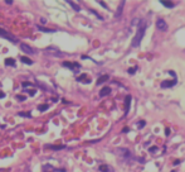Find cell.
<instances>
[{
	"label": "cell",
	"instance_id": "obj_25",
	"mask_svg": "<svg viewBox=\"0 0 185 172\" xmlns=\"http://www.w3.org/2000/svg\"><path fill=\"white\" fill-rule=\"evenodd\" d=\"M137 71V67H133V68H130V70H128V74H135V72Z\"/></svg>",
	"mask_w": 185,
	"mask_h": 172
},
{
	"label": "cell",
	"instance_id": "obj_26",
	"mask_svg": "<svg viewBox=\"0 0 185 172\" xmlns=\"http://www.w3.org/2000/svg\"><path fill=\"white\" fill-rule=\"evenodd\" d=\"M26 91L29 92V95H34V94L37 92V91H35V89H32V90H26Z\"/></svg>",
	"mask_w": 185,
	"mask_h": 172
},
{
	"label": "cell",
	"instance_id": "obj_22",
	"mask_svg": "<svg viewBox=\"0 0 185 172\" xmlns=\"http://www.w3.org/2000/svg\"><path fill=\"white\" fill-rule=\"evenodd\" d=\"M63 66H64V67H68V68H73V63H72V62H68V61H66V62H63Z\"/></svg>",
	"mask_w": 185,
	"mask_h": 172
},
{
	"label": "cell",
	"instance_id": "obj_24",
	"mask_svg": "<svg viewBox=\"0 0 185 172\" xmlns=\"http://www.w3.org/2000/svg\"><path fill=\"white\" fill-rule=\"evenodd\" d=\"M145 124H146V123H145V120H141V121H139V128L141 129L142 127H145Z\"/></svg>",
	"mask_w": 185,
	"mask_h": 172
},
{
	"label": "cell",
	"instance_id": "obj_32",
	"mask_svg": "<svg viewBox=\"0 0 185 172\" xmlns=\"http://www.w3.org/2000/svg\"><path fill=\"white\" fill-rule=\"evenodd\" d=\"M122 132H123V133H127V132H128V128H127V127H126V128H125V129H123Z\"/></svg>",
	"mask_w": 185,
	"mask_h": 172
},
{
	"label": "cell",
	"instance_id": "obj_8",
	"mask_svg": "<svg viewBox=\"0 0 185 172\" xmlns=\"http://www.w3.org/2000/svg\"><path fill=\"white\" fill-rule=\"evenodd\" d=\"M99 171L101 172H115V170L108 165H101L99 166Z\"/></svg>",
	"mask_w": 185,
	"mask_h": 172
},
{
	"label": "cell",
	"instance_id": "obj_3",
	"mask_svg": "<svg viewBox=\"0 0 185 172\" xmlns=\"http://www.w3.org/2000/svg\"><path fill=\"white\" fill-rule=\"evenodd\" d=\"M116 153L119 154V156H120L121 158L126 159V161H128V159H130V158L132 157L131 152L128 151L127 148H117V149H116Z\"/></svg>",
	"mask_w": 185,
	"mask_h": 172
},
{
	"label": "cell",
	"instance_id": "obj_14",
	"mask_svg": "<svg viewBox=\"0 0 185 172\" xmlns=\"http://www.w3.org/2000/svg\"><path fill=\"white\" fill-rule=\"evenodd\" d=\"M108 80V76L107 75H103V76H101L99 79L97 80V85H101V84H103V82H106Z\"/></svg>",
	"mask_w": 185,
	"mask_h": 172
},
{
	"label": "cell",
	"instance_id": "obj_6",
	"mask_svg": "<svg viewBox=\"0 0 185 172\" xmlns=\"http://www.w3.org/2000/svg\"><path fill=\"white\" fill-rule=\"evenodd\" d=\"M20 49H21L23 52H25L26 54H34V53H35L34 49H33L30 46L25 44V43H21V44H20Z\"/></svg>",
	"mask_w": 185,
	"mask_h": 172
},
{
	"label": "cell",
	"instance_id": "obj_29",
	"mask_svg": "<svg viewBox=\"0 0 185 172\" xmlns=\"http://www.w3.org/2000/svg\"><path fill=\"white\" fill-rule=\"evenodd\" d=\"M165 134H166V135H169V134H170V129H169V128H166V129H165Z\"/></svg>",
	"mask_w": 185,
	"mask_h": 172
},
{
	"label": "cell",
	"instance_id": "obj_20",
	"mask_svg": "<svg viewBox=\"0 0 185 172\" xmlns=\"http://www.w3.org/2000/svg\"><path fill=\"white\" fill-rule=\"evenodd\" d=\"M38 29L42 32H46V33H54L55 32L54 29H47V28H43V27H38Z\"/></svg>",
	"mask_w": 185,
	"mask_h": 172
},
{
	"label": "cell",
	"instance_id": "obj_30",
	"mask_svg": "<svg viewBox=\"0 0 185 172\" xmlns=\"http://www.w3.org/2000/svg\"><path fill=\"white\" fill-rule=\"evenodd\" d=\"M98 3H99L101 5H102V7H103V8H107V7H106V4H105L103 1H98Z\"/></svg>",
	"mask_w": 185,
	"mask_h": 172
},
{
	"label": "cell",
	"instance_id": "obj_18",
	"mask_svg": "<svg viewBox=\"0 0 185 172\" xmlns=\"http://www.w3.org/2000/svg\"><path fill=\"white\" fill-rule=\"evenodd\" d=\"M5 65L7 66H15V61L13 58H7L5 60Z\"/></svg>",
	"mask_w": 185,
	"mask_h": 172
},
{
	"label": "cell",
	"instance_id": "obj_10",
	"mask_svg": "<svg viewBox=\"0 0 185 172\" xmlns=\"http://www.w3.org/2000/svg\"><path fill=\"white\" fill-rule=\"evenodd\" d=\"M110 92H111V87H102V89H101V91H99V96L101 97L107 96Z\"/></svg>",
	"mask_w": 185,
	"mask_h": 172
},
{
	"label": "cell",
	"instance_id": "obj_5",
	"mask_svg": "<svg viewBox=\"0 0 185 172\" xmlns=\"http://www.w3.org/2000/svg\"><path fill=\"white\" fill-rule=\"evenodd\" d=\"M156 28H158L160 32H166L167 30V23L162 18H159L158 20H156Z\"/></svg>",
	"mask_w": 185,
	"mask_h": 172
},
{
	"label": "cell",
	"instance_id": "obj_15",
	"mask_svg": "<svg viewBox=\"0 0 185 172\" xmlns=\"http://www.w3.org/2000/svg\"><path fill=\"white\" fill-rule=\"evenodd\" d=\"M20 61L23 63H26V65H32L33 63V61L30 58H28V57H20Z\"/></svg>",
	"mask_w": 185,
	"mask_h": 172
},
{
	"label": "cell",
	"instance_id": "obj_1",
	"mask_svg": "<svg viewBox=\"0 0 185 172\" xmlns=\"http://www.w3.org/2000/svg\"><path fill=\"white\" fill-rule=\"evenodd\" d=\"M146 28H147V24H146V22L145 20H141V23L139 24L137 27V32H136V36L133 37V39H132V43H131V46L133 48H136L140 46V43H141L142 41V38L145 36V32H146Z\"/></svg>",
	"mask_w": 185,
	"mask_h": 172
},
{
	"label": "cell",
	"instance_id": "obj_21",
	"mask_svg": "<svg viewBox=\"0 0 185 172\" xmlns=\"http://www.w3.org/2000/svg\"><path fill=\"white\" fill-rule=\"evenodd\" d=\"M140 23H141V19L135 18V19L132 20V24H131V25H132V27H135V25H137V27H139V24H140Z\"/></svg>",
	"mask_w": 185,
	"mask_h": 172
},
{
	"label": "cell",
	"instance_id": "obj_7",
	"mask_svg": "<svg viewBox=\"0 0 185 172\" xmlns=\"http://www.w3.org/2000/svg\"><path fill=\"white\" fill-rule=\"evenodd\" d=\"M176 84H178V80H176V77H175V79H174L172 81H167V80H166V81H162L160 86H161L162 89H167V87H172V86H175Z\"/></svg>",
	"mask_w": 185,
	"mask_h": 172
},
{
	"label": "cell",
	"instance_id": "obj_13",
	"mask_svg": "<svg viewBox=\"0 0 185 172\" xmlns=\"http://www.w3.org/2000/svg\"><path fill=\"white\" fill-rule=\"evenodd\" d=\"M47 148H49V149H53V151H59V149H64L66 148V146H46Z\"/></svg>",
	"mask_w": 185,
	"mask_h": 172
},
{
	"label": "cell",
	"instance_id": "obj_2",
	"mask_svg": "<svg viewBox=\"0 0 185 172\" xmlns=\"http://www.w3.org/2000/svg\"><path fill=\"white\" fill-rule=\"evenodd\" d=\"M44 53L48 54V56H52V57H62L63 56V53L57 47H47L44 49Z\"/></svg>",
	"mask_w": 185,
	"mask_h": 172
},
{
	"label": "cell",
	"instance_id": "obj_28",
	"mask_svg": "<svg viewBox=\"0 0 185 172\" xmlns=\"http://www.w3.org/2000/svg\"><path fill=\"white\" fill-rule=\"evenodd\" d=\"M156 149H158V147H151V148H150V152H151V153H155Z\"/></svg>",
	"mask_w": 185,
	"mask_h": 172
},
{
	"label": "cell",
	"instance_id": "obj_16",
	"mask_svg": "<svg viewBox=\"0 0 185 172\" xmlns=\"http://www.w3.org/2000/svg\"><path fill=\"white\" fill-rule=\"evenodd\" d=\"M130 103H131V96L128 95L126 96V113H128V110H130Z\"/></svg>",
	"mask_w": 185,
	"mask_h": 172
},
{
	"label": "cell",
	"instance_id": "obj_19",
	"mask_svg": "<svg viewBox=\"0 0 185 172\" xmlns=\"http://www.w3.org/2000/svg\"><path fill=\"white\" fill-rule=\"evenodd\" d=\"M68 4H69V5H71V7L73 8L74 10H76V12H79V10H81V8L78 7V5H77L76 3H73V1H68Z\"/></svg>",
	"mask_w": 185,
	"mask_h": 172
},
{
	"label": "cell",
	"instance_id": "obj_9",
	"mask_svg": "<svg viewBox=\"0 0 185 172\" xmlns=\"http://www.w3.org/2000/svg\"><path fill=\"white\" fill-rule=\"evenodd\" d=\"M87 75H82V76H79V77H77V81L78 82H83V84H89L91 82V79H87Z\"/></svg>",
	"mask_w": 185,
	"mask_h": 172
},
{
	"label": "cell",
	"instance_id": "obj_17",
	"mask_svg": "<svg viewBox=\"0 0 185 172\" xmlns=\"http://www.w3.org/2000/svg\"><path fill=\"white\" fill-rule=\"evenodd\" d=\"M48 108H49L48 104H43V105H39L38 106V110L39 112H46V110H48Z\"/></svg>",
	"mask_w": 185,
	"mask_h": 172
},
{
	"label": "cell",
	"instance_id": "obj_11",
	"mask_svg": "<svg viewBox=\"0 0 185 172\" xmlns=\"http://www.w3.org/2000/svg\"><path fill=\"white\" fill-rule=\"evenodd\" d=\"M160 3H161L162 5H164V7H166V8H170V9L175 7V4L171 3V1H165V0H160Z\"/></svg>",
	"mask_w": 185,
	"mask_h": 172
},
{
	"label": "cell",
	"instance_id": "obj_31",
	"mask_svg": "<svg viewBox=\"0 0 185 172\" xmlns=\"http://www.w3.org/2000/svg\"><path fill=\"white\" fill-rule=\"evenodd\" d=\"M40 22H42V23H46L47 19H46V18H42V19H40Z\"/></svg>",
	"mask_w": 185,
	"mask_h": 172
},
{
	"label": "cell",
	"instance_id": "obj_27",
	"mask_svg": "<svg viewBox=\"0 0 185 172\" xmlns=\"http://www.w3.org/2000/svg\"><path fill=\"white\" fill-rule=\"evenodd\" d=\"M16 97H18V100H19V101H24V100H25V97H24L23 95H18Z\"/></svg>",
	"mask_w": 185,
	"mask_h": 172
},
{
	"label": "cell",
	"instance_id": "obj_12",
	"mask_svg": "<svg viewBox=\"0 0 185 172\" xmlns=\"http://www.w3.org/2000/svg\"><path fill=\"white\" fill-rule=\"evenodd\" d=\"M123 5H125V1H121L120 7H119V10L116 12V18H120V16H121V13H122V10H123Z\"/></svg>",
	"mask_w": 185,
	"mask_h": 172
},
{
	"label": "cell",
	"instance_id": "obj_4",
	"mask_svg": "<svg viewBox=\"0 0 185 172\" xmlns=\"http://www.w3.org/2000/svg\"><path fill=\"white\" fill-rule=\"evenodd\" d=\"M0 36L4 37L5 39H8V41H10V42H13V43H18V38H15L13 34H10V33L7 32L5 29H1V28H0Z\"/></svg>",
	"mask_w": 185,
	"mask_h": 172
},
{
	"label": "cell",
	"instance_id": "obj_23",
	"mask_svg": "<svg viewBox=\"0 0 185 172\" xmlns=\"http://www.w3.org/2000/svg\"><path fill=\"white\" fill-rule=\"evenodd\" d=\"M18 115H20V116H25V118H30V113H23V112H20V113H18Z\"/></svg>",
	"mask_w": 185,
	"mask_h": 172
}]
</instances>
